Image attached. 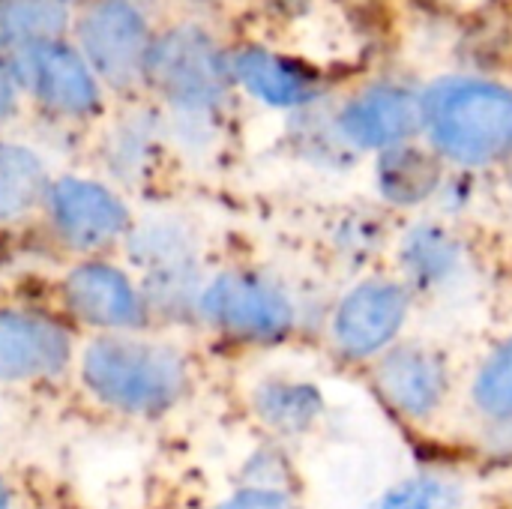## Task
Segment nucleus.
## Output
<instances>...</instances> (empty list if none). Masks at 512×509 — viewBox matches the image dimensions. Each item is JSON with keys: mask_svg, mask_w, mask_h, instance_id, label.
I'll return each mask as SVG.
<instances>
[{"mask_svg": "<svg viewBox=\"0 0 512 509\" xmlns=\"http://www.w3.org/2000/svg\"><path fill=\"white\" fill-rule=\"evenodd\" d=\"M18 78L30 84L45 105L63 114H87L99 105V90L90 69L60 42L24 48L18 57Z\"/></svg>", "mask_w": 512, "mask_h": 509, "instance_id": "11", "label": "nucleus"}, {"mask_svg": "<svg viewBox=\"0 0 512 509\" xmlns=\"http://www.w3.org/2000/svg\"><path fill=\"white\" fill-rule=\"evenodd\" d=\"M255 414L279 435H300L309 432L324 414V396L309 381L273 378L255 390Z\"/></svg>", "mask_w": 512, "mask_h": 509, "instance_id": "15", "label": "nucleus"}, {"mask_svg": "<svg viewBox=\"0 0 512 509\" xmlns=\"http://www.w3.org/2000/svg\"><path fill=\"white\" fill-rule=\"evenodd\" d=\"M0 509H9V495H6V486L0 480Z\"/></svg>", "mask_w": 512, "mask_h": 509, "instance_id": "24", "label": "nucleus"}, {"mask_svg": "<svg viewBox=\"0 0 512 509\" xmlns=\"http://www.w3.org/2000/svg\"><path fill=\"white\" fill-rule=\"evenodd\" d=\"M69 333L36 312L0 309V381L54 378L69 363Z\"/></svg>", "mask_w": 512, "mask_h": 509, "instance_id": "9", "label": "nucleus"}, {"mask_svg": "<svg viewBox=\"0 0 512 509\" xmlns=\"http://www.w3.org/2000/svg\"><path fill=\"white\" fill-rule=\"evenodd\" d=\"M78 36L96 72L114 87L135 84L147 69V24L126 0L93 3L81 18Z\"/></svg>", "mask_w": 512, "mask_h": 509, "instance_id": "7", "label": "nucleus"}, {"mask_svg": "<svg viewBox=\"0 0 512 509\" xmlns=\"http://www.w3.org/2000/svg\"><path fill=\"white\" fill-rule=\"evenodd\" d=\"M213 509H297L285 489H267V486H249L225 498Z\"/></svg>", "mask_w": 512, "mask_h": 509, "instance_id": "21", "label": "nucleus"}, {"mask_svg": "<svg viewBox=\"0 0 512 509\" xmlns=\"http://www.w3.org/2000/svg\"><path fill=\"white\" fill-rule=\"evenodd\" d=\"M66 24L63 0H0V36L24 48L54 42Z\"/></svg>", "mask_w": 512, "mask_h": 509, "instance_id": "19", "label": "nucleus"}, {"mask_svg": "<svg viewBox=\"0 0 512 509\" xmlns=\"http://www.w3.org/2000/svg\"><path fill=\"white\" fill-rule=\"evenodd\" d=\"M81 375L99 402L126 414L168 411L189 384L180 351L129 336L96 339L84 351Z\"/></svg>", "mask_w": 512, "mask_h": 509, "instance_id": "2", "label": "nucleus"}, {"mask_svg": "<svg viewBox=\"0 0 512 509\" xmlns=\"http://www.w3.org/2000/svg\"><path fill=\"white\" fill-rule=\"evenodd\" d=\"M231 66H234V75L243 81V87L255 93L258 99H264L267 105L291 108L315 96L312 81L297 66L267 51H240Z\"/></svg>", "mask_w": 512, "mask_h": 509, "instance_id": "16", "label": "nucleus"}, {"mask_svg": "<svg viewBox=\"0 0 512 509\" xmlns=\"http://www.w3.org/2000/svg\"><path fill=\"white\" fill-rule=\"evenodd\" d=\"M468 399L480 423L512 414V336L501 339L477 366Z\"/></svg>", "mask_w": 512, "mask_h": 509, "instance_id": "18", "label": "nucleus"}, {"mask_svg": "<svg viewBox=\"0 0 512 509\" xmlns=\"http://www.w3.org/2000/svg\"><path fill=\"white\" fill-rule=\"evenodd\" d=\"M48 210L60 240L84 252L114 243L129 225V210L114 192L78 177H63L48 189Z\"/></svg>", "mask_w": 512, "mask_h": 509, "instance_id": "8", "label": "nucleus"}, {"mask_svg": "<svg viewBox=\"0 0 512 509\" xmlns=\"http://www.w3.org/2000/svg\"><path fill=\"white\" fill-rule=\"evenodd\" d=\"M450 483L432 474H414L399 483H393L378 509H450Z\"/></svg>", "mask_w": 512, "mask_h": 509, "instance_id": "20", "label": "nucleus"}, {"mask_svg": "<svg viewBox=\"0 0 512 509\" xmlns=\"http://www.w3.org/2000/svg\"><path fill=\"white\" fill-rule=\"evenodd\" d=\"M147 69L162 93L183 108L216 105L225 90V66L213 42L195 27L162 36L147 54Z\"/></svg>", "mask_w": 512, "mask_h": 509, "instance_id": "6", "label": "nucleus"}, {"mask_svg": "<svg viewBox=\"0 0 512 509\" xmlns=\"http://www.w3.org/2000/svg\"><path fill=\"white\" fill-rule=\"evenodd\" d=\"M477 435H480V450L486 456L512 459V414L498 417V420H486Z\"/></svg>", "mask_w": 512, "mask_h": 509, "instance_id": "22", "label": "nucleus"}, {"mask_svg": "<svg viewBox=\"0 0 512 509\" xmlns=\"http://www.w3.org/2000/svg\"><path fill=\"white\" fill-rule=\"evenodd\" d=\"M447 354L423 339H399L372 360V390L408 426H429L450 399Z\"/></svg>", "mask_w": 512, "mask_h": 509, "instance_id": "4", "label": "nucleus"}, {"mask_svg": "<svg viewBox=\"0 0 512 509\" xmlns=\"http://www.w3.org/2000/svg\"><path fill=\"white\" fill-rule=\"evenodd\" d=\"M396 264L399 279L408 285L414 297L441 294L462 276L465 246L450 228L438 222H417L408 231H402L396 243Z\"/></svg>", "mask_w": 512, "mask_h": 509, "instance_id": "13", "label": "nucleus"}, {"mask_svg": "<svg viewBox=\"0 0 512 509\" xmlns=\"http://www.w3.org/2000/svg\"><path fill=\"white\" fill-rule=\"evenodd\" d=\"M411 309L414 294L399 276H369L336 303L330 339L345 360L372 363L402 339Z\"/></svg>", "mask_w": 512, "mask_h": 509, "instance_id": "3", "label": "nucleus"}, {"mask_svg": "<svg viewBox=\"0 0 512 509\" xmlns=\"http://www.w3.org/2000/svg\"><path fill=\"white\" fill-rule=\"evenodd\" d=\"M420 126L450 162H498L512 153V90L480 78L435 81L420 99Z\"/></svg>", "mask_w": 512, "mask_h": 509, "instance_id": "1", "label": "nucleus"}, {"mask_svg": "<svg viewBox=\"0 0 512 509\" xmlns=\"http://www.w3.org/2000/svg\"><path fill=\"white\" fill-rule=\"evenodd\" d=\"M15 108V87H12V75L9 69L0 63V123L12 114Z\"/></svg>", "mask_w": 512, "mask_h": 509, "instance_id": "23", "label": "nucleus"}, {"mask_svg": "<svg viewBox=\"0 0 512 509\" xmlns=\"http://www.w3.org/2000/svg\"><path fill=\"white\" fill-rule=\"evenodd\" d=\"M201 315L243 342H282L297 321L291 297L267 276L228 270L201 291Z\"/></svg>", "mask_w": 512, "mask_h": 509, "instance_id": "5", "label": "nucleus"}, {"mask_svg": "<svg viewBox=\"0 0 512 509\" xmlns=\"http://www.w3.org/2000/svg\"><path fill=\"white\" fill-rule=\"evenodd\" d=\"M66 306L87 324L105 330H135L144 324V300L138 288L111 264L87 261L63 282Z\"/></svg>", "mask_w": 512, "mask_h": 509, "instance_id": "10", "label": "nucleus"}, {"mask_svg": "<svg viewBox=\"0 0 512 509\" xmlns=\"http://www.w3.org/2000/svg\"><path fill=\"white\" fill-rule=\"evenodd\" d=\"M45 192L39 156L18 144H0V225L24 216Z\"/></svg>", "mask_w": 512, "mask_h": 509, "instance_id": "17", "label": "nucleus"}, {"mask_svg": "<svg viewBox=\"0 0 512 509\" xmlns=\"http://www.w3.org/2000/svg\"><path fill=\"white\" fill-rule=\"evenodd\" d=\"M441 162L411 144H399L381 153L378 189L384 201L396 207H417L441 189Z\"/></svg>", "mask_w": 512, "mask_h": 509, "instance_id": "14", "label": "nucleus"}, {"mask_svg": "<svg viewBox=\"0 0 512 509\" xmlns=\"http://www.w3.org/2000/svg\"><path fill=\"white\" fill-rule=\"evenodd\" d=\"M420 129V99L399 87H375L345 105L339 132L363 150H390L408 144Z\"/></svg>", "mask_w": 512, "mask_h": 509, "instance_id": "12", "label": "nucleus"}]
</instances>
